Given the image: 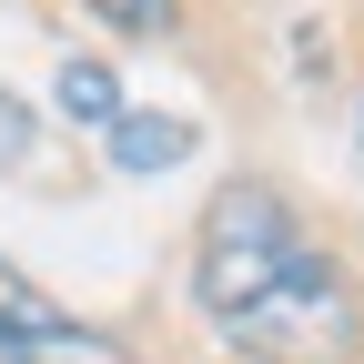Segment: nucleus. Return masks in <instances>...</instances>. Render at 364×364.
Instances as JSON below:
<instances>
[{"instance_id":"obj_1","label":"nucleus","mask_w":364,"mask_h":364,"mask_svg":"<svg viewBox=\"0 0 364 364\" xmlns=\"http://www.w3.org/2000/svg\"><path fill=\"white\" fill-rule=\"evenodd\" d=\"M314 233L294 223V203L273 182H223L213 213H203V243H193V304L213 324H243L263 294H284L304 273Z\"/></svg>"},{"instance_id":"obj_2","label":"nucleus","mask_w":364,"mask_h":364,"mask_svg":"<svg viewBox=\"0 0 364 364\" xmlns=\"http://www.w3.org/2000/svg\"><path fill=\"white\" fill-rule=\"evenodd\" d=\"M223 334H233V354H253V364H354L364 354V304H354V284L324 253H304L294 284L263 294L243 324H223Z\"/></svg>"},{"instance_id":"obj_3","label":"nucleus","mask_w":364,"mask_h":364,"mask_svg":"<svg viewBox=\"0 0 364 364\" xmlns=\"http://www.w3.org/2000/svg\"><path fill=\"white\" fill-rule=\"evenodd\" d=\"M0 364H132V344H112L102 324L61 314L41 284H21L0 253Z\"/></svg>"},{"instance_id":"obj_4","label":"nucleus","mask_w":364,"mask_h":364,"mask_svg":"<svg viewBox=\"0 0 364 364\" xmlns=\"http://www.w3.org/2000/svg\"><path fill=\"white\" fill-rule=\"evenodd\" d=\"M203 152V132L182 122V112H122L112 132H102V162L122 172V182H152V172H182Z\"/></svg>"},{"instance_id":"obj_5","label":"nucleus","mask_w":364,"mask_h":364,"mask_svg":"<svg viewBox=\"0 0 364 364\" xmlns=\"http://www.w3.org/2000/svg\"><path fill=\"white\" fill-rule=\"evenodd\" d=\"M51 112H61V122H81V132H112L132 102H122L112 61H91V51H81V61H61V71H51Z\"/></svg>"},{"instance_id":"obj_6","label":"nucleus","mask_w":364,"mask_h":364,"mask_svg":"<svg viewBox=\"0 0 364 364\" xmlns=\"http://www.w3.org/2000/svg\"><path fill=\"white\" fill-rule=\"evenodd\" d=\"M91 21H112V31H132V41H162L172 21H182V0H81Z\"/></svg>"},{"instance_id":"obj_7","label":"nucleus","mask_w":364,"mask_h":364,"mask_svg":"<svg viewBox=\"0 0 364 364\" xmlns=\"http://www.w3.org/2000/svg\"><path fill=\"white\" fill-rule=\"evenodd\" d=\"M31 142H41V112L21 102L11 81H0V172H21V162H31Z\"/></svg>"},{"instance_id":"obj_8","label":"nucleus","mask_w":364,"mask_h":364,"mask_svg":"<svg viewBox=\"0 0 364 364\" xmlns=\"http://www.w3.org/2000/svg\"><path fill=\"white\" fill-rule=\"evenodd\" d=\"M354 142H364V122H354Z\"/></svg>"}]
</instances>
